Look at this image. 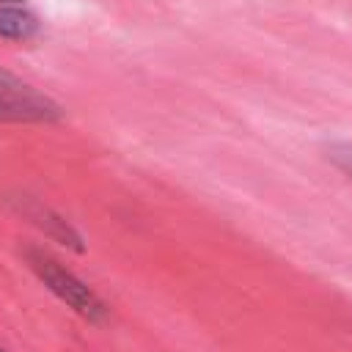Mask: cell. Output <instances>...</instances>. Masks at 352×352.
<instances>
[{"label": "cell", "instance_id": "6da1fadb", "mask_svg": "<svg viewBox=\"0 0 352 352\" xmlns=\"http://www.w3.org/2000/svg\"><path fill=\"white\" fill-rule=\"evenodd\" d=\"M25 258H28V267L36 272V278L60 300L66 302L77 316L99 324L110 316V308L107 302L82 280L77 278L69 267H63L55 256H50L47 250L41 248H25Z\"/></svg>", "mask_w": 352, "mask_h": 352}, {"label": "cell", "instance_id": "7a4b0ae2", "mask_svg": "<svg viewBox=\"0 0 352 352\" xmlns=\"http://www.w3.org/2000/svg\"><path fill=\"white\" fill-rule=\"evenodd\" d=\"M63 118V107L0 66V124H55Z\"/></svg>", "mask_w": 352, "mask_h": 352}, {"label": "cell", "instance_id": "3957f363", "mask_svg": "<svg viewBox=\"0 0 352 352\" xmlns=\"http://www.w3.org/2000/svg\"><path fill=\"white\" fill-rule=\"evenodd\" d=\"M8 201H11L14 212L22 214L25 220H30L38 231H44V236H50V239H55V242L72 248L74 253H82V250H85V242H82L80 231H77L63 214H58L52 206L41 204L38 198L25 195V192H22V195H14V198H8Z\"/></svg>", "mask_w": 352, "mask_h": 352}, {"label": "cell", "instance_id": "277c9868", "mask_svg": "<svg viewBox=\"0 0 352 352\" xmlns=\"http://www.w3.org/2000/svg\"><path fill=\"white\" fill-rule=\"evenodd\" d=\"M38 33V19L22 6H0V36L8 41H28Z\"/></svg>", "mask_w": 352, "mask_h": 352}, {"label": "cell", "instance_id": "5b68a950", "mask_svg": "<svg viewBox=\"0 0 352 352\" xmlns=\"http://www.w3.org/2000/svg\"><path fill=\"white\" fill-rule=\"evenodd\" d=\"M324 151H327V160H330L344 176L352 179V143L338 140V143H330Z\"/></svg>", "mask_w": 352, "mask_h": 352}, {"label": "cell", "instance_id": "8992f818", "mask_svg": "<svg viewBox=\"0 0 352 352\" xmlns=\"http://www.w3.org/2000/svg\"><path fill=\"white\" fill-rule=\"evenodd\" d=\"M22 0H0V6H19Z\"/></svg>", "mask_w": 352, "mask_h": 352}, {"label": "cell", "instance_id": "52a82bcc", "mask_svg": "<svg viewBox=\"0 0 352 352\" xmlns=\"http://www.w3.org/2000/svg\"><path fill=\"white\" fill-rule=\"evenodd\" d=\"M0 352H6V346H0Z\"/></svg>", "mask_w": 352, "mask_h": 352}]
</instances>
